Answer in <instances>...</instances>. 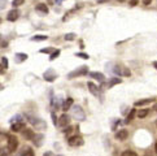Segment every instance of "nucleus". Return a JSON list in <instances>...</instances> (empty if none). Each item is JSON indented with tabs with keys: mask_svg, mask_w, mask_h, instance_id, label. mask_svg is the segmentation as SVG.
Listing matches in <instances>:
<instances>
[{
	"mask_svg": "<svg viewBox=\"0 0 157 156\" xmlns=\"http://www.w3.org/2000/svg\"><path fill=\"white\" fill-rule=\"evenodd\" d=\"M23 129H25V124L23 122H13V124H10V130L14 132V133L22 132Z\"/></svg>",
	"mask_w": 157,
	"mask_h": 156,
	"instance_id": "f8f14e48",
	"label": "nucleus"
},
{
	"mask_svg": "<svg viewBox=\"0 0 157 156\" xmlns=\"http://www.w3.org/2000/svg\"><path fill=\"white\" fill-rule=\"evenodd\" d=\"M127 137H128V132H127V130H125V129H121V130H118V132L116 133V139H118L121 142L126 141Z\"/></svg>",
	"mask_w": 157,
	"mask_h": 156,
	"instance_id": "9b49d317",
	"label": "nucleus"
},
{
	"mask_svg": "<svg viewBox=\"0 0 157 156\" xmlns=\"http://www.w3.org/2000/svg\"><path fill=\"white\" fill-rule=\"evenodd\" d=\"M87 86H88V90H90V93L92 95H95V96H98V95H99V87L96 86L94 82H88Z\"/></svg>",
	"mask_w": 157,
	"mask_h": 156,
	"instance_id": "2eb2a0df",
	"label": "nucleus"
},
{
	"mask_svg": "<svg viewBox=\"0 0 157 156\" xmlns=\"http://www.w3.org/2000/svg\"><path fill=\"white\" fill-rule=\"evenodd\" d=\"M76 37H77V35L74 34V33H67V34H65L64 39H65V40H74V39H76Z\"/></svg>",
	"mask_w": 157,
	"mask_h": 156,
	"instance_id": "bb28decb",
	"label": "nucleus"
},
{
	"mask_svg": "<svg viewBox=\"0 0 157 156\" xmlns=\"http://www.w3.org/2000/svg\"><path fill=\"white\" fill-rule=\"evenodd\" d=\"M23 3H25V0H13V1H12V5L14 7V8H17V7L22 5Z\"/></svg>",
	"mask_w": 157,
	"mask_h": 156,
	"instance_id": "c85d7f7f",
	"label": "nucleus"
},
{
	"mask_svg": "<svg viewBox=\"0 0 157 156\" xmlns=\"http://www.w3.org/2000/svg\"><path fill=\"white\" fill-rule=\"evenodd\" d=\"M47 39H48L47 35H34V37H31L33 42H43V40H47Z\"/></svg>",
	"mask_w": 157,
	"mask_h": 156,
	"instance_id": "412c9836",
	"label": "nucleus"
},
{
	"mask_svg": "<svg viewBox=\"0 0 157 156\" xmlns=\"http://www.w3.org/2000/svg\"><path fill=\"white\" fill-rule=\"evenodd\" d=\"M7 5V0H0V10H3Z\"/></svg>",
	"mask_w": 157,
	"mask_h": 156,
	"instance_id": "473e14b6",
	"label": "nucleus"
},
{
	"mask_svg": "<svg viewBox=\"0 0 157 156\" xmlns=\"http://www.w3.org/2000/svg\"><path fill=\"white\" fill-rule=\"evenodd\" d=\"M44 156H52V152H45Z\"/></svg>",
	"mask_w": 157,
	"mask_h": 156,
	"instance_id": "58836bf2",
	"label": "nucleus"
},
{
	"mask_svg": "<svg viewBox=\"0 0 157 156\" xmlns=\"http://www.w3.org/2000/svg\"><path fill=\"white\" fill-rule=\"evenodd\" d=\"M18 147V139L14 135H8V143H7V150L8 152H14Z\"/></svg>",
	"mask_w": 157,
	"mask_h": 156,
	"instance_id": "7ed1b4c3",
	"label": "nucleus"
},
{
	"mask_svg": "<svg viewBox=\"0 0 157 156\" xmlns=\"http://www.w3.org/2000/svg\"><path fill=\"white\" fill-rule=\"evenodd\" d=\"M8 40H4V39H1V35H0V48H7L8 47Z\"/></svg>",
	"mask_w": 157,
	"mask_h": 156,
	"instance_id": "c756f323",
	"label": "nucleus"
},
{
	"mask_svg": "<svg viewBox=\"0 0 157 156\" xmlns=\"http://www.w3.org/2000/svg\"><path fill=\"white\" fill-rule=\"evenodd\" d=\"M56 156H64V155H56Z\"/></svg>",
	"mask_w": 157,
	"mask_h": 156,
	"instance_id": "c03bdc74",
	"label": "nucleus"
},
{
	"mask_svg": "<svg viewBox=\"0 0 157 156\" xmlns=\"http://www.w3.org/2000/svg\"><path fill=\"white\" fill-rule=\"evenodd\" d=\"M70 109H71V116L77 121H84L86 120V113L81 105H71Z\"/></svg>",
	"mask_w": 157,
	"mask_h": 156,
	"instance_id": "f257e3e1",
	"label": "nucleus"
},
{
	"mask_svg": "<svg viewBox=\"0 0 157 156\" xmlns=\"http://www.w3.org/2000/svg\"><path fill=\"white\" fill-rule=\"evenodd\" d=\"M112 72L117 76H130V70L125 66H121V65H114V68L112 69Z\"/></svg>",
	"mask_w": 157,
	"mask_h": 156,
	"instance_id": "423d86ee",
	"label": "nucleus"
},
{
	"mask_svg": "<svg viewBox=\"0 0 157 156\" xmlns=\"http://www.w3.org/2000/svg\"><path fill=\"white\" fill-rule=\"evenodd\" d=\"M149 111L148 109H140V111H138V117L139 118H144L145 116H148Z\"/></svg>",
	"mask_w": 157,
	"mask_h": 156,
	"instance_id": "393cba45",
	"label": "nucleus"
},
{
	"mask_svg": "<svg viewBox=\"0 0 157 156\" xmlns=\"http://www.w3.org/2000/svg\"><path fill=\"white\" fill-rule=\"evenodd\" d=\"M121 156H138V154L136 152H134V151H131V150H126V151L122 152V155Z\"/></svg>",
	"mask_w": 157,
	"mask_h": 156,
	"instance_id": "cd10ccee",
	"label": "nucleus"
},
{
	"mask_svg": "<svg viewBox=\"0 0 157 156\" xmlns=\"http://www.w3.org/2000/svg\"><path fill=\"white\" fill-rule=\"evenodd\" d=\"M52 121H53V124H55V125H57V117H56V115L53 112H52Z\"/></svg>",
	"mask_w": 157,
	"mask_h": 156,
	"instance_id": "c9c22d12",
	"label": "nucleus"
},
{
	"mask_svg": "<svg viewBox=\"0 0 157 156\" xmlns=\"http://www.w3.org/2000/svg\"><path fill=\"white\" fill-rule=\"evenodd\" d=\"M71 132H73V127H71V126H67L66 129L64 130V133H65L66 135H67V134H69V133H71Z\"/></svg>",
	"mask_w": 157,
	"mask_h": 156,
	"instance_id": "72a5a7b5",
	"label": "nucleus"
},
{
	"mask_svg": "<svg viewBox=\"0 0 157 156\" xmlns=\"http://www.w3.org/2000/svg\"><path fill=\"white\" fill-rule=\"evenodd\" d=\"M21 156H35L33 148H25L23 152L21 154Z\"/></svg>",
	"mask_w": 157,
	"mask_h": 156,
	"instance_id": "b1692460",
	"label": "nucleus"
},
{
	"mask_svg": "<svg viewBox=\"0 0 157 156\" xmlns=\"http://www.w3.org/2000/svg\"><path fill=\"white\" fill-rule=\"evenodd\" d=\"M135 116H136V111H135V109H131V111H130V113H128V115L126 116V120H125V122H126V124L131 122Z\"/></svg>",
	"mask_w": 157,
	"mask_h": 156,
	"instance_id": "6ab92c4d",
	"label": "nucleus"
},
{
	"mask_svg": "<svg viewBox=\"0 0 157 156\" xmlns=\"http://www.w3.org/2000/svg\"><path fill=\"white\" fill-rule=\"evenodd\" d=\"M43 139H44V135H43V134H34V137L31 141L34 142V144L37 147H40L42 143H43Z\"/></svg>",
	"mask_w": 157,
	"mask_h": 156,
	"instance_id": "ddd939ff",
	"label": "nucleus"
},
{
	"mask_svg": "<svg viewBox=\"0 0 157 156\" xmlns=\"http://www.w3.org/2000/svg\"><path fill=\"white\" fill-rule=\"evenodd\" d=\"M0 24H1V18H0Z\"/></svg>",
	"mask_w": 157,
	"mask_h": 156,
	"instance_id": "a18cd8bd",
	"label": "nucleus"
},
{
	"mask_svg": "<svg viewBox=\"0 0 157 156\" xmlns=\"http://www.w3.org/2000/svg\"><path fill=\"white\" fill-rule=\"evenodd\" d=\"M105 1H109V0H98V3H105Z\"/></svg>",
	"mask_w": 157,
	"mask_h": 156,
	"instance_id": "ea45409f",
	"label": "nucleus"
},
{
	"mask_svg": "<svg viewBox=\"0 0 157 156\" xmlns=\"http://www.w3.org/2000/svg\"><path fill=\"white\" fill-rule=\"evenodd\" d=\"M90 77L94 78V79H96V81H99V82H104V79H105V76L103 73H100V72H91Z\"/></svg>",
	"mask_w": 157,
	"mask_h": 156,
	"instance_id": "4468645a",
	"label": "nucleus"
},
{
	"mask_svg": "<svg viewBox=\"0 0 157 156\" xmlns=\"http://www.w3.org/2000/svg\"><path fill=\"white\" fill-rule=\"evenodd\" d=\"M88 73V66L86 65H82L79 68H77L76 70L70 72L67 74V79H73V78H77V77H81V76H86Z\"/></svg>",
	"mask_w": 157,
	"mask_h": 156,
	"instance_id": "f03ea898",
	"label": "nucleus"
},
{
	"mask_svg": "<svg viewBox=\"0 0 157 156\" xmlns=\"http://www.w3.org/2000/svg\"><path fill=\"white\" fill-rule=\"evenodd\" d=\"M152 102H153V99H143V100L135 102V107H142V105L149 104V103H152Z\"/></svg>",
	"mask_w": 157,
	"mask_h": 156,
	"instance_id": "aec40b11",
	"label": "nucleus"
},
{
	"mask_svg": "<svg viewBox=\"0 0 157 156\" xmlns=\"http://www.w3.org/2000/svg\"><path fill=\"white\" fill-rule=\"evenodd\" d=\"M55 1H56V4H61L64 0H55Z\"/></svg>",
	"mask_w": 157,
	"mask_h": 156,
	"instance_id": "4c0bfd02",
	"label": "nucleus"
},
{
	"mask_svg": "<svg viewBox=\"0 0 157 156\" xmlns=\"http://www.w3.org/2000/svg\"><path fill=\"white\" fill-rule=\"evenodd\" d=\"M59 121H57V125L60 127H65V126H69L70 124V116H67L66 113H64V115L60 116V118H57Z\"/></svg>",
	"mask_w": 157,
	"mask_h": 156,
	"instance_id": "0eeeda50",
	"label": "nucleus"
},
{
	"mask_svg": "<svg viewBox=\"0 0 157 156\" xmlns=\"http://www.w3.org/2000/svg\"><path fill=\"white\" fill-rule=\"evenodd\" d=\"M153 66H155V68L157 69V61H155V63H153Z\"/></svg>",
	"mask_w": 157,
	"mask_h": 156,
	"instance_id": "a19ab883",
	"label": "nucleus"
},
{
	"mask_svg": "<svg viewBox=\"0 0 157 156\" xmlns=\"http://www.w3.org/2000/svg\"><path fill=\"white\" fill-rule=\"evenodd\" d=\"M73 103H74L73 99H71V98H67L66 100L62 103V105H61V107H62V111H64V112L69 111V109L71 108V105H73Z\"/></svg>",
	"mask_w": 157,
	"mask_h": 156,
	"instance_id": "dca6fc26",
	"label": "nucleus"
},
{
	"mask_svg": "<svg viewBox=\"0 0 157 156\" xmlns=\"http://www.w3.org/2000/svg\"><path fill=\"white\" fill-rule=\"evenodd\" d=\"M121 82H122V79L121 78H112V79L109 81V83H108V87H113V86H116V85H120Z\"/></svg>",
	"mask_w": 157,
	"mask_h": 156,
	"instance_id": "5701e85b",
	"label": "nucleus"
},
{
	"mask_svg": "<svg viewBox=\"0 0 157 156\" xmlns=\"http://www.w3.org/2000/svg\"><path fill=\"white\" fill-rule=\"evenodd\" d=\"M152 3V0H143V4L144 5H149Z\"/></svg>",
	"mask_w": 157,
	"mask_h": 156,
	"instance_id": "e433bc0d",
	"label": "nucleus"
},
{
	"mask_svg": "<svg viewBox=\"0 0 157 156\" xmlns=\"http://www.w3.org/2000/svg\"><path fill=\"white\" fill-rule=\"evenodd\" d=\"M0 66H1L3 69H8V66H9V61H8V59H7L5 56H3V57L0 59Z\"/></svg>",
	"mask_w": 157,
	"mask_h": 156,
	"instance_id": "4be33fe9",
	"label": "nucleus"
},
{
	"mask_svg": "<svg viewBox=\"0 0 157 156\" xmlns=\"http://www.w3.org/2000/svg\"><path fill=\"white\" fill-rule=\"evenodd\" d=\"M22 135H23L25 139L31 141V139H33V137H34V132L31 129H23L22 130Z\"/></svg>",
	"mask_w": 157,
	"mask_h": 156,
	"instance_id": "a211bd4d",
	"label": "nucleus"
},
{
	"mask_svg": "<svg viewBox=\"0 0 157 156\" xmlns=\"http://www.w3.org/2000/svg\"><path fill=\"white\" fill-rule=\"evenodd\" d=\"M29 121L30 124H33L34 127H37V129H45V122L43 121L40 118H37V117H33V116H29Z\"/></svg>",
	"mask_w": 157,
	"mask_h": 156,
	"instance_id": "39448f33",
	"label": "nucleus"
},
{
	"mask_svg": "<svg viewBox=\"0 0 157 156\" xmlns=\"http://www.w3.org/2000/svg\"><path fill=\"white\" fill-rule=\"evenodd\" d=\"M155 111L157 112V103H156V104H155Z\"/></svg>",
	"mask_w": 157,
	"mask_h": 156,
	"instance_id": "79ce46f5",
	"label": "nucleus"
},
{
	"mask_svg": "<svg viewBox=\"0 0 157 156\" xmlns=\"http://www.w3.org/2000/svg\"><path fill=\"white\" fill-rule=\"evenodd\" d=\"M76 56H77V57H81V59H86V60L90 57V56H88L87 54H84V52H77Z\"/></svg>",
	"mask_w": 157,
	"mask_h": 156,
	"instance_id": "7c9ffc66",
	"label": "nucleus"
},
{
	"mask_svg": "<svg viewBox=\"0 0 157 156\" xmlns=\"http://www.w3.org/2000/svg\"><path fill=\"white\" fill-rule=\"evenodd\" d=\"M35 10L39 13V15H47V13L49 12L48 7L44 4V3H39V4L35 5Z\"/></svg>",
	"mask_w": 157,
	"mask_h": 156,
	"instance_id": "9d476101",
	"label": "nucleus"
},
{
	"mask_svg": "<svg viewBox=\"0 0 157 156\" xmlns=\"http://www.w3.org/2000/svg\"><path fill=\"white\" fill-rule=\"evenodd\" d=\"M138 3H139V0H130V5H131V7L138 5Z\"/></svg>",
	"mask_w": 157,
	"mask_h": 156,
	"instance_id": "f704fd0d",
	"label": "nucleus"
},
{
	"mask_svg": "<svg viewBox=\"0 0 157 156\" xmlns=\"http://www.w3.org/2000/svg\"><path fill=\"white\" fill-rule=\"evenodd\" d=\"M67 144L71 147H79L83 144V139H82L81 135H73L67 139Z\"/></svg>",
	"mask_w": 157,
	"mask_h": 156,
	"instance_id": "20e7f679",
	"label": "nucleus"
},
{
	"mask_svg": "<svg viewBox=\"0 0 157 156\" xmlns=\"http://www.w3.org/2000/svg\"><path fill=\"white\" fill-rule=\"evenodd\" d=\"M20 17V10L18 9H12L8 12V15H7V20L9 21V22H14V21H17Z\"/></svg>",
	"mask_w": 157,
	"mask_h": 156,
	"instance_id": "6e6552de",
	"label": "nucleus"
},
{
	"mask_svg": "<svg viewBox=\"0 0 157 156\" xmlns=\"http://www.w3.org/2000/svg\"><path fill=\"white\" fill-rule=\"evenodd\" d=\"M52 51H53V48L49 47V48H43L39 52H40V54H49V52H52Z\"/></svg>",
	"mask_w": 157,
	"mask_h": 156,
	"instance_id": "2f4dec72",
	"label": "nucleus"
},
{
	"mask_svg": "<svg viewBox=\"0 0 157 156\" xmlns=\"http://www.w3.org/2000/svg\"><path fill=\"white\" fill-rule=\"evenodd\" d=\"M60 56V49H55V51H52V54L49 55V60L51 61H53L55 59H57Z\"/></svg>",
	"mask_w": 157,
	"mask_h": 156,
	"instance_id": "a878e982",
	"label": "nucleus"
},
{
	"mask_svg": "<svg viewBox=\"0 0 157 156\" xmlns=\"http://www.w3.org/2000/svg\"><path fill=\"white\" fill-rule=\"evenodd\" d=\"M29 56L26 54H22V52H18V54H16V63L17 64H21V63H23V61H26Z\"/></svg>",
	"mask_w": 157,
	"mask_h": 156,
	"instance_id": "f3484780",
	"label": "nucleus"
},
{
	"mask_svg": "<svg viewBox=\"0 0 157 156\" xmlns=\"http://www.w3.org/2000/svg\"><path fill=\"white\" fill-rule=\"evenodd\" d=\"M155 148H156V152H157V143H156V146H155Z\"/></svg>",
	"mask_w": 157,
	"mask_h": 156,
	"instance_id": "37998d69",
	"label": "nucleus"
},
{
	"mask_svg": "<svg viewBox=\"0 0 157 156\" xmlns=\"http://www.w3.org/2000/svg\"><path fill=\"white\" fill-rule=\"evenodd\" d=\"M43 78H44L47 82H53V81L57 78V74L55 73L53 69H48L47 72H44V74H43Z\"/></svg>",
	"mask_w": 157,
	"mask_h": 156,
	"instance_id": "1a4fd4ad",
	"label": "nucleus"
}]
</instances>
